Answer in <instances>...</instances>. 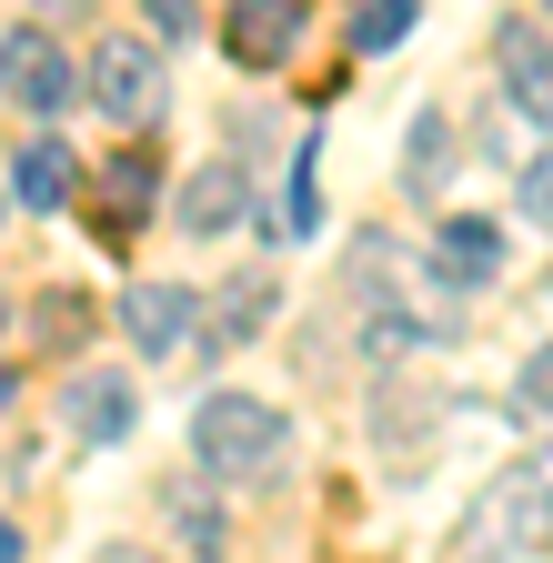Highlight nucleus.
<instances>
[{
    "instance_id": "nucleus-1",
    "label": "nucleus",
    "mask_w": 553,
    "mask_h": 563,
    "mask_svg": "<svg viewBox=\"0 0 553 563\" xmlns=\"http://www.w3.org/2000/svg\"><path fill=\"white\" fill-rule=\"evenodd\" d=\"M191 453H201L212 483H262L283 463V412L262 393H201L191 402Z\"/></svg>"
},
{
    "instance_id": "nucleus-2",
    "label": "nucleus",
    "mask_w": 553,
    "mask_h": 563,
    "mask_svg": "<svg viewBox=\"0 0 553 563\" xmlns=\"http://www.w3.org/2000/svg\"><path fill=\"white\" fill-rule=\"evenodd\" d=\"M553 543V483L523 463V473H494V493L463 514V553H543Z\"/></svg>"
},
{
    "instance_id": "nucleus-3",
    "label": "nucleus",
    "mask_w": 553,
    "mask_h": 563,
    "mask_svg": "<svg viewBox=\"0 0 553 563\" xmlns=\"http://www.w3.org/2000/svg\"><path fill=\"white\" fill-rule=\"evenodd\" d=\"M91 101H101V111H111L121 131H152V121L172 111L162 51H152V41H121V31H111V41L91 51Z\"/></svg>"
},
{
    "instance_id": "nucleus-4",
    "label": "nucleus",
    "mask_w": 553,
    "mask_h": 563,
    "mask_svg": "<svg viewBox=\"0 0 553 563\" xmlns=\"http://www.w3.org/2000/svg\"><path fill=\"white\" fill-rule=\"evenodd\" d=\"M302 21H312V0H232V11H222V51L242 70H283L292 41H302Z\"/></svg>"
},
{
    "instance_id": "nucleus-5",
    "label": "nucleus",
    "mask_w": 553,
    "mask_h": 563,
    "mask_svg": "<svg viewBox=\"0 0 553 563\" xmlns=\"http://www.w3.org/2000/svg\"><path fill=\"white\" fill-rule=\"evenodd\" d=\"M494 272H504V222H483V211H443V232H433V282H443V292H483Z\"/></svg>"
},
{
    "instance_id": "nucleus-6",
    "label": "nucleus",
    "mask_w": 553,
    "mask_h": 563,
    "mask_svg": "<svg viewBox=\"0 0 553 563\" xmlns=\"http://www.w3.org/2000/svg\"><path fill=\"white\" fill-rule=\"evenodd\" d=\"M71 191H81V172H71V141H60V131H31L21 152H11V201L31 211V222H51V211L71 201Z\"/></svg>"
},
{
    "instance_id": "nucleus-7",
    "label": "nucleus",
    "mask_w": 553,
    "mask_h": 563,
    "mask_svg": "<svg viewBox=\"0 0 553 563\" xmlns=\"http://www.w3.org/2000/svg\"><path fill=\"white\" fill-rule=\"evenodd\" d=\"M71 91H81V81H71V60L51 51V31L21 21V31H11V101H21L31 121H51V111H71Z\"/></svg>"
},
{
    "instance_id": "nucleus-8",
    "label": "nucleus",
    "mask_w": 553,
    "mask_h": 563,
    "mask_svg": "<svg viewBox=\"0 0 553 563\" xmlns=\"http://www.w3.org/2000/svg\"><path fill=\"white\" fill-rule=\"evenodd\" d=\"M191 292H181V282H131V292H121V332L131 342H142V352H191Z\"/></svg>"
},
{
    "instance_id": "nucleus-9",
    "label": "nucleus",
    "mask_w": 553,
    "mask_h": 563,
    "mask_svg": "<svg viewBox=\"0 0 553 563\" xmlns=\"http://www.w3.org/2000/svg\"><path fill=\"white\" fill-rule=\"evenodd\" d=\"M152 191H162V172H152V152H111V172H101V211H91V232L121 252L131 232H142V211H152Z\"/></svg>"
},
{
    "instance_id": "nucleus-10",
    "label": "nucleus",
    "mask_w": 553,
    "mask_h": 563,
    "mask_svg": "<svg viewBox=\"0 0 553 563\" xmlns=\"http://www.w3.org/2000/svg\"><path fill=\"white\" fill-rule=\"evenodd\" d=\"M60 422H71L81 443H121L131 422H142V393H131L121 373H81L71 393H60Z\"/></svg>"
},
{
    "instance_id": "nucleus-11",
    "label": "nucleus",
    "mask_w": 553,
    "mask_h": 563,
    "mask_svg": "<svg viewBox=\"0 0 553 563\" xmlns=\"http://www.w3.org/2000/svg\"><path fill=\"white\" fill-rule=\"evenodd\" d=\"M504 101L553 131V41L543 31H504Z\"/></svg>"
},
{
    "instance_id": "nucleus-12",
    "label": "nucleus",
    "mask_w": 553,
    "mask_h": 563,
    "mask_svg": "<svg viewBox=\"0 0 553 563\" xmlns=\"http://www.w3.org/2000/svg\"><path fill=\"white\" fill-rule=\"evenodd\" d=\"M252 211V191H242V162H201L191 181H181V232L201 242V232H232Z\"/></svg>"
},
{
    "instance_id": "nucleus-13",
    "label": "nucleus",
    "mask_w": 553,
    "mask_h": 563,
    "mask_svg": "<svg viewBox=\"0 0 553 563\" xmlns=\"http://www.w3.org/2000/svg\"><path fill=\"white\" fill-rule=\"evenodd\" d=\"M443 172H453V121L423 111V121H412V141H402V191H412V201H433Z\"/></svg>"
},
{
    "instance_id": "nucleus-14",
    "label": "nucleus",
    "mask_w": 553,
    "mask_h": 563,
    "mask_svg": "<svg viewBox=\"0 0 553 563\" xmlns=\"http://www.w3.org/2000/svg\"><path fill=\"white\" fill-rule=\"evenodd\" d=\"M412 21H423V0H353V60H373V51H392Z\"/></svg>"
},
{
    "instance_id": "nucleus-15",
    "label": "nucleus",
    "mask_w": 553,
    "mask_h": 563,
    "mask_svg": "<svg viewBox=\"0 0 553 563\" xmlns=\"http://www.w3.org/2000/svg\"><path fill=\"white\" fill-rule=\"evenodd\" d=\"M272 322V282L252 272V282H232V292H222V342H252Z\"/></svg>"
},
{
    "instance_id": "nucleus-16",
    "label": "nucleus",
    "mask_w": 553,
    "mask_h": 563,
    "mask_svg": "<svg viewBox=\"0 0 553 563\" xmlns=\"http://www.w3.org/2000/svg\"><path fill=\"white\" fill-rule=\"evenodd\" d=\"M513 412H523V422H553V342L513 373Z\"/></svg>"
},
{
    "instance_id": "nucleus-17",
    "label": "nucleus",
    "mask_w": 553,
    "mask_h": 563,
    "mask_svg": "<svg viewBox=\"0 0 553 563\" xmlns=\"http://www.w3.org/2000/svg\"><path fill=\"white\" fill-rule=\"evenodd\" d=\"M513 201H523V222H543V232H553V152L513 172Z\"/></svg>"
},
{
    "instance_id": "nucleus-18",
    "label": "nucleus",
    "mask_w": 553,
    "mask_h": 563,
    "mask_svg": "<svg viewBox=\"0 0 553 563\" xmlns=\"http://www.w3.org/2000/svg\"><path fill=\"white\" fill-rule=\"evenodd\" d=\"M152 21H162L172 41H191V31H201V0H152Z\"/></svg>"
},
{
    "instance_id": "nucleus-19",
    "label": "nucleus",
    "mask_w": 553,
    "mask_h": 563,
    "mask_svg": "<svg viewBox=\"0 0 553 563\" xmlns=\"http://www.w3.org/2000/svg\"><path fill=\"white\" fill-rule=\"evenodd\" d=\"M543 11H553V0H543Z\"/></svg>"
}]
</instances>
